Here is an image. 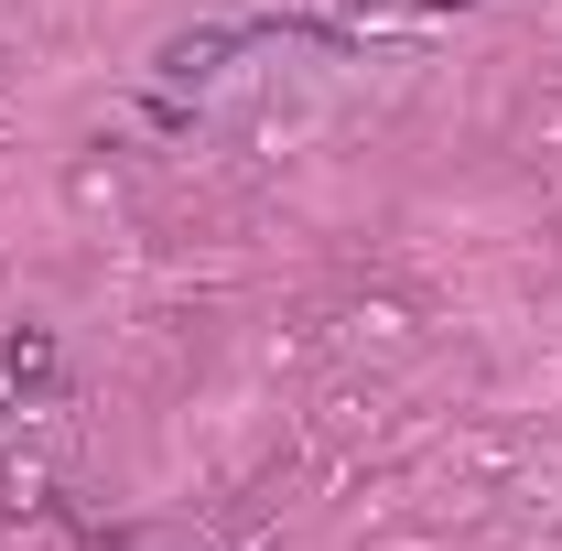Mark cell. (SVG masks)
Masks as SVG:
<instances>
[{"label":"cell","instance_id":"1","mask_svg":"<svg viewBox=\"0 0 562 551\" xmlns=\"http://www.w3.org/2000/svg\"><path fill=\"white\" fill-rule=\"evenodd\" d=\"M238 44H249V33H184V44H173L162 66H173V76H216L227 55H238Z\"/></svg>","mask_w":562,"mask_h":551},{"label":"cell","instance_id":"2","mask_svg":"<svg viewBox=\"0 0 562 551\" xmlns=\"http://www.w3.org/2000/svg\"><path fill=\"white\" fill-rule=\"evenodd\" d=\"M0 379H11V390H44V379H55V346H44V336H11V346H0Z\"/></svg>","mask_w":562,"mask_h":551}]
</instances>
